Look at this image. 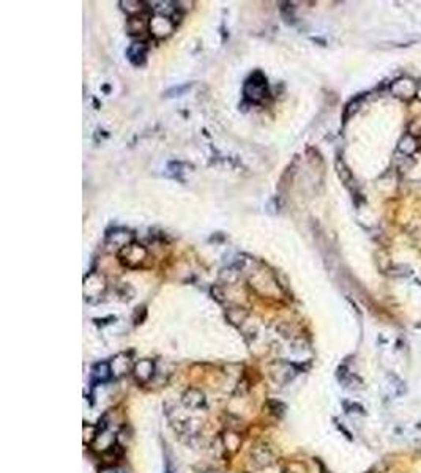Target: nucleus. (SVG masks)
Instances as JSON below:
<instances>
[{
	"label": "nucleus",
	"instance_id": "f257e3e1",
	"mask_svg": "<svg viewBox=\"0 0 421 473\" xmlns=\"http://www.w3.org/2000/svg\"><path fill=\"white\" fill-rule=\"evenodd\" d=\"M417 92H418L417 82L409 78H399L392 84V93L396 98L412 100L413 96H417Z\"/></svg>",
	"mask_w": 421,
	"mask_h": 473
},
{
	"label": "nucleus",
	"instance_id": "f03ea898",
	"mask_svg": "<svg viewBox=\"0 0 421 473\" xmlns=\"http://www.w3.org/2000/svg\"><path fill=\"white\" fill-rule=\"evenodd\" d=\"M182 401L188 409L205 407V396H204V393L199 391V390H196V388H191V390H188V391H185Z\"/></svg>",
	"mask_w": 421,
	"mask_h": 473
},
{
	"label": "nucleus",
	"instance_id": "7ed1b4c3",
	"mask_svg": "<svg viewBox=\"0 0 421 473\" xmlns=\"http://www.w3.org/2000/svg\"><path fill=\"white\" fill-rule=\"evenodd\" d=\"M112 377V367L108 362H100L92 367V380L95 384H104Z\"/></svg>",
	"mask_w": 421,
	"mask_h": 473
},
{
	"label": "nucleus",
	"instance_id": "20e7f679",
	"mask_svg": "<svg viewBox=\"0 0 421 473\" xmlns=\"http://www.w3.org/2000/svg\"><path fill=\"white\" fill-rule=\"evenodd\" d=\"M418 150V139H415L410 134H404L401 138L399 144H397V153H402V155H407L412 156Z\"/></svg>",
	"mask_w": 421,
	"mask_h": 473
},
{
	"label": "nucleus",
	"instance_id": "39448f33",
	"mask_svg": "<svg viewBox=\"0 0 421 473\" xmlns=\"http://www.w3.org/2000/svg\"><path fill=\"white\" fill-rule=\"evenodd\" d=\"M134 375L139 382H148L153 375V363L148 360H142L134 367Z\"/></svg>",
	"mask_w": 421,
	"mask_h": 473
},
{
	"label": "nucleus",
	"instance_id": "423d86ee",
	"mask_svg": "<svg viewBox=\"0 0 421 473\" xmlns=\"http://www.w3.org/2000/svg\"><path fill=\"white\" fill-rule=\"evenodd\" d=\"M394 166L397 167V170L407 172V170H410L413 166H415V158H413V156H407V155H402V153H397L396 160H394Z\"/></svg>",
	"mask_w": 421,
	"mask_h": 473
},
{
	"label": "nucleus",
	"instance_id": "0eeeda50",
	"mask_svg": "<svg viewBox=\"0 0 421 473\" xmlns=\"http://www.w3.org/2000/svg\"><path fill=\"white\" fill-rule=\"evenodd\" d=\"M390 380H392V387L394 390V394L396 396H402L405 393V387H404V382L397 377V375H393V374H390Z\"/></svg>",
	"mask_w": 421,
	"mask_h": 473
},
{
	"label": "nucleus",
	"instance_id": "6e6552de",
	"mask_svg": "<svg viewBox=\"0 0 421 473\" xmlns=\"http://www.w3.org/2000/svg\"><path fill=\"white\" fill-rule=\"evenodd\" d=\"M164 473H178L170 453H166V456H164Z\"/></svg>",
	"mask_w": 421,
	"mask_h": 473
},
{
	"label": "nucleus",
	"instance_id": "1a4fd4ad",
	"mask_svg": "<svg viewBox=\"0 0 421 473\" xmlns=\"http://www.w3.org/2000/svg\"><path fill=\"white\" fill-rule=\"evenodd\" d=\"M409 134L415 138V139L421 138V118L413 120V122L409 125Z\"/></svg>",
	"mask_w": 421,
	"mask_h": 473
},
{
	"label": "nucleus",
	"instance_id": "9d476101",
	"mask_svg": "<svg viewBox=\"0 0 421 473\" xmlns=\"http://www.w3.org/2000/svg\"><path fill=\"white\" fill-rule=\"evenodd\" d=\"M337 172H339V175L344 182H352V175H350L349 169L345 167V164H342L341 161H337Z\"/></svg>",
	"mask_w": 421,
	"mask_h": 473
},
{
	"label": "nucleus",
	"instance_id": "9b49d317",
	"mask_svg": "<svg viewBox=\"0 0 421 473\" xmlns=\"http://www.w3.org/2000/svg\"><path fill=\"white\" fill-rule=\"evenodd\" d=\"M100 473H125V472H123V470H120V469H117V467H108V469L101 470Z\"/></svg>",
	"mask_w": 421,
	"mask_h": 473
},
{
	"label": "nucleus",
	"instance_id": "f8f14e48",
	"mask_svg": "<svg viewBox=\"0 0 421 473\" xmlns=\"http://www.w3.org/2000/svg\"><path fill=\"white\" fill-rule=\"evenodd\" d=\"M204 473H221V472H218V470H213V469H208V470H205Z\"/></svg>",
	"mask_w": 421,
	"mask_h": 473
},
{
	"label": "nucleus",
	"instance_id": "ddd939ff",
	"mask_svg": "<svg viewBox=\"0 0 421 473\" xmlns=\"http://www.w3.org/2000/svg\"><path fill=\"white\" fill-rule=\"evenodd\" d=\"M417 96L421 100V85H418V92H417Z\"/></svg>",
	"mask_w": 421,
	"mask_h": 473
}]
</instances>
